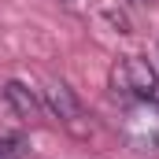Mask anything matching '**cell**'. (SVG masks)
I'll return each instance as SVG.
<instances>
[{
    "label": "cell",
    "instance_id": "cell-1",
    "mask_svg": "<svg viewBox=\"0 0 159 159\" xmlns=\"http://www.w3.org/2000/svg\"><path fill=\"white\" fill-rule=\"evenodd\" d=\"M111 93L126 104H159V70L137 56H126L111 67Z\"/></svg>",
    "mask_w": 159,
    "mask_h": 159
},
{
    "label": "cell",
    "instance_id": "cell-2",
    "mask_svg": "<svg viewBox=\"0 0 159 159\" xmlns=\"http://www.w3.org/2000/svg\"><path fill=\"white\" fill-rule=\"evenodd\" d=\"M126 141H129L137 152L159 156V104H129Z\"/></svg>",
    "mask_w": 159,
    "mask_h": 159
},
{
    "label": "cell",
    "instance_id": "cell-3",
    "mask_svg": "<svg viewBox=\"0 0 159 159\" xmlns=\"http://www.w3.org/2000/svg\"><path fill=\"white\" fill-rule=\"evenodd\" d=\"M44 104H48V111L63 122L70 133H85V111H81L78 96L70 93L67 81H48V89H44Z\"/></svg>",
    "mask_w": 159,
    "mask_h": 159
},
{
    "label": "cell",
    "instance_id": "cell-4",
    "mask_svg": "<svg viewBox=\"0 0 159 159\" xmlns=\"http://www.w3.org/2000/svg\"><path fill=\"white\" fill-rule=\"evenodd\" d=\"M4 100L11 104V111H15L19 119H26V122H37L41 111H44L41 96L30 85H22V81H7V85H4Z\"/></svg>",
    "mask_w": 159,
    "mask_h": 159
},
{
    "label": "cell",
    "instance_id": "cell-5",
    "mask_svg": "<svg viewBox=\"0 0 159 159\" xmlns=\"http://www.w3.org/2000/svg\"><path fill=\"white\" fill-rule=\"evenodd\" d=\"M0 159H26V141L19 133H4L0 129Z\"/></svg>",
    "mask_w": 159,
    "mask_h": 159
},
{
    "label": "cell",
    "instance_id": "cell-6",
    "mask_svg": "<svg viewBox=\"0 0 159 159\" xmlns=\"http://www.w3.org/2000/svg\"><path fill=\"white\" fill-rule=\"evenodd\" d=\"M133 4H144V7H148V4H156V0H133Z\"/></svg>",
    "mask_w": 159,
    "mask_h": 159
}]
</instances>
